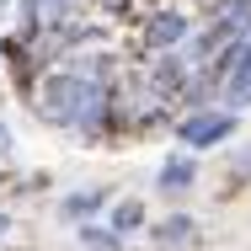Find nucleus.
Listing matches in <instances>:
<instances>
[{"label":"nucleus","mask_w":251,"mask_h":251,"mask_svg":"<svg viewBox=\"0 0 251 251\" xmlns=\"http://www.w3.org/2000/svg\"><path fill=\"white\" fill-rule=\"evenodd\" d=\"M38 112H43L49 123H64V128L101 134V123H107V112H112V97H107L101 75H91V70H86V75L70 70V75H49V80H43Z\"/></svg>","instance_id":"obj_1"},{"label":"nucleus","mask_w":251,"mask_h":251,"mask_svg":"<svg viewBox=\"0 0 251 251\" xmlns=\"http://www.w3.org/2000/svg\"><path fill=\"white\" fill-rule=\"evenodd\" d=\"M230 134H235V112H198V118L176 123V139L193 145V150H208V145H219Z\"/></svg>","instance_id":"obj_2"},{"label":"nucleus","mask_w":251,"mask_h":251,"mask_svg":"<svg viewBox=\"0 0 251 251\" xmlns=\"http://www.w3.org/2000/svg\"><path fill=\"white\" fill-rule=\"evenodd\" d=\"M182 38H187V22H182L176 11H155L150 22H145V43H150V49H176Z\"/></svg>","instance_id":"obj_3"},{"label":"nucleus","mask_w":251,"mask_h":251,"mask_svg":"<svg viewBox=\"0 0 251 251\" xmlns=\"http://www.w3.org/2000/svg\"><path fill=\"white\" fill-rule=\"evenodd\" d=\"M27 27H64L75 16V0H22Z\"/></svg>","instance_id":"obj_4"},{"label":"nucleus","mask_w":251,"mask_h":251,"mask_svg":"<svg viewBox=\"0 0 251 251\" xmlns=\"http://www.w3.org/2000/svg\"><path fill=\"white\" fill-rule=\"evenodd\" d=\"M193 182H198V166H193L187 155H171V160L160 166V187H166V193H187Z\"/></svg>","instance_id":"obj_5"},{"label":"nucleus","mask_w":251,"mask_h":251,"mask_svg":"<svg viewBox=\"0 0 251 251\" xmlns=\"http://www.w3.org/2000/svg\"><path fill=\"white\" fill-rule=\"evenodd\" d=\"M193 230H198V225H193L187 214H171L166 225H155V241H160V246H187V241H193Z\"/></svg>","instance_id":"obj_6"},{"label":"nucleus","mask_w":251,"mask_h":251,"mask_svg":"<svg viewBox=\"0 0 251 251\" xmlns=\"http://www.w3.org/2000/svg\"><path fill=\"white\" fill-rule=\"evenodd\" d=\"M80 246L86 251H123V235H107L101 225H80Z\"/></svg>","instance_id":"obj_7"},{"label":"nucleus","mask_w":251,"mask_h":251,"mask_svg":"<svg viewBox=\"0 0 251 251\" xmlns=\"http://www.w3.org/2000/svg\"><path fill=\"white\" fill-rule=\"evenodd\" d=\"M139 219H145L139 203H118V208H112V230H118V235H123V230H139Z\"/></svg>","instance_id":"obj_8"},{"label":"nucleus","mask_w":251,"mask_h":251,"mask_svg":"<svg viewBox=\"0 0 251 251\" xmlns=\"http://www.w3.org/2000/svg\"><path fill=\"white\" fill-rule=\"evenodd\" d=\"M101 198L107 193H97V187L91 193H75V198H64V214H91V208H101Z\"/></svg>","instance_id":"obj_9"},{"label":"nucleus","mask_w":251,"mask_h":251,"mask_svg":"<svg viewBox=\"0 0 251 251\" xmlns=\"http://www.w3.org/2000/svg\"><path fill=\"white\" fill-rule=\"evenodd\" d=\"M5 230H11V219H5V214H0V235H5Z\"/></svg>","instance_id":"obj_10"},{"label":"nucleus","mask_w":251,"mask_h":251,"mask_svg":"<svg viewBox=\"0 0 251 251\" xmlns=\"http://www.w3.org/2000/svg\"><path fill=\"white\" fill-rule=\"evenodd\" d=\"M0 139H5V134H0Z\"/></svg>","instance_id":"obj_11"}]
</instances>
